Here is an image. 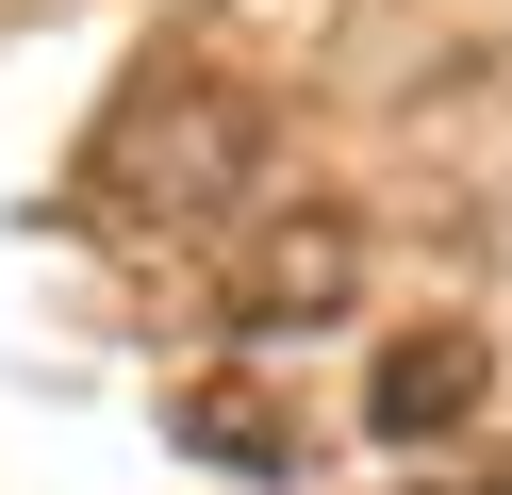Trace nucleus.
Returning <instances> with one entry per match:
<instances>
[{"label":"nucleus","instance_id":"f257e3e1","mask_svg":"<svg viewBox=\"0 0 512 495\" xmlns=\"http://www.w3.org/2000/svg\"><path fill=\"white\" fill-rule=\"evenodd\" d=\"M100 182H116V215L199 231V215H232V198L265 182V116H248L232 83H166V99H133V116H116Z\"/></svg>","mask_w":512,"mask_h":495},{"label":"nucleus","instance_id":"f03ea898","mask_svg":"<svg viewBox=\"0 0 512 495\" xmlns=\"http://www.w3.org/2000/svg\"><path fill=\"white\" fill-rule=\"evenodd\" d=\"M347 281H364V231L347 215H281L232 248V281H215V314H232V347H281V330L347 314Z\"/></svg>","mask_w":512,"mask_h":495},{"label":"nucleus","instance_id":"7ed1b4c3","mask_svg":"<svg viewBox=\"0 0 512 495\" xmlns=\"http://www.w3.org/2000/svg\"><path fill=\"white\" fill-rule=\"evenodd\" d=\"M479 396H496V347H479V330H397V347L364 363V429L380 446H446Z\"/></svg>","mask_w":512,"mask_h":495},{"label":"nucleus","instance_id":"20e7f679","mask_svg":"<svg viewBox=\"0 0 512 495\" xmlns=\"http://www.w3.org/2000/svg\"><path fill=\"white\" fill-rule=\"evenodd\" d=\"M199 446H215V462H232V479H298V429H281V413H265V396H232V380H215V396H199Z\"/></svg>","mask_w":512,"mask_h":495},{"label":"nucleus","instance_id":"39448f33","mask_svg":"<svg viewBox=\"0 0 512 495\" xmlns=\"http://www.w3.org/2000/svg\"><path fill=\"white\" fill-rule=\"evenodd\" d=\"M463 495H512V479H463Z\"/></svg>","mask_w":512,"mask_h":495}]
</instances>
